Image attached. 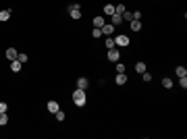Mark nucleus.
<instances>
[{
  "label": "nucleus",
  "mask_w": 187,
  "mask_h": 139,
  "mask_svg": "<svg viewBox=\"0 0 187 139\" xmlns=\"http://www.w3.org/2000/svg\"><path fill=\"white\" fill-rule=\"evenodd\" d=\"M73 102H75V106H79V108L85 106V102H88V98H85V89H79V87H77V89L73 92Z\"/></svg>",
  "instance_id": "f257e3e1"
},
{
  "label": "nucleus",
  "mask_w": 187,
  "mask_h": 139,
  "mask_svg": "<svg viewBox=\"0 0 187 139\" xmlns=\"http://www.w3.org/2000/svg\"><path fill=\"white\" fill-rule=\"evenodd\" d=\"M69 17H71L73 21H79V19H81V6H79L77 2L69 6Z\"/></svg>",
  "instance_id": "f03ea898"
},
{
  "label": "nucleus",
  "mask_w": 187,
  "mask_h": 139,
  "mask_svg": "<svg viewBox=\"0 0 187 139\" xmlns=\"http://www.w3.org/2000/svg\"><path fill=\"white\" fill-rule=\"evenodd\" d=\"M114 46H129V35H125V33L117 35V40H114Z\"/></svg>",
  "instance_id": "7ed1b4c3"
},
{
  "label": "nucleus",
  "mask_w": 187,
  "mask_h": 139,
  "mask_svg": "<svg viewBox=\"0 0 187 139\" xmlns=\"http://www.w3.org/2000/svg\"><path fill=\"white\" fill-rule=\"evenodd\" d=\"M108 60H110V62H119V60H121V52L114 50V48H110V50H108Z\"/></svg>",
  "instance_id": "20e7f679"
},
{
  "label": "nucleus",
  "mask_w": 187,
  "mask_h": 139,
  "mask_svg": "<svg viewBox=\"0 0 187 139\" xmlns=\"http://www.w3.org/2000/svg\"><path fill=\"white\" fill-rule=\"evenodd\" d=\"M46 108H48V112H50V114H54L56 110H60V106H58V102H56V100H50Z\"/></svg>",
  "instance_id": "39448f33"
},
{
  "label": "nucleus",
  "mask_w": 187,
  "mask_h": 139,
  "mask_svg": "<svg viewBox=\"0 0 187 139\" xmlns=\"http://www.w3.org/2000/svg\"><path fill=\"white\" fill-rule=\"evenodd\" d=\"M100 31H102V35H110V33L114 31V25H112V23H110V25H106V23H104V25L100 27Z\"/></svg>",
  "instance_id": "423d86ee"
},
{
  "label": "nucleus",
  "mask_w": 187,
  "mask_h": 139,
  "mask_svg": "<svg viewBox=\"0 0 187 139\" xmlns=\"http://www.w3.org/2000/svg\"><path fill=\"white\" fill-rule=\"evenodd\" d=\"M23 69V62H19V60H10V71L13 73H19Z\"/></svg>",
  "instance_id": "0eeeda50"
},
{
  "label": "nucleus",
  "mask_w": 187,
  "mask_h": 139,
  "mask_svg": "<svg viewBox=\"0 0 187 139\" xmlns=\"http://www.w3.org/2000/svg\"><path fill=\"white\" fill-rule=\"evenodd\" d=\"M114 81H117V85H125V83H127V75H125V73H117Z\"/></svg>",
  "instance_id": "6e6552de"
},
{
  "label": "nucleus",
  "mask_w": 187,
  "mask_h": 139,
  "mask_svg": "<svg viewBox=\"0 0 187 139\" xmlns=\"http://www.w3.org/2000/svg\"><path fill=\"white\" fill-rule=\"evenodd\" d=\"M17 56H19V52H17L15 48H8V50H6V58H8V60H17Z\"/></svg>",
  "instance_id": "1a4fd4ad"
},
{
  "label": "nucleus",
  "mask_w": 187,
  "mask_h": 139,
  "mask_svg": "<svg viewBox=\"0 0 187 139\" xmlns=\"http://www.w3.org/2000/svg\"><path fill=\"white\" fill-rule=\"evenodd\" d=\"M88 85H90V81H88L85 77H79V79H77V87H79V89H88Z\"/></svg>",
  "instance_id": "9d476101"
},
{
  "label": "nucleus",
  "mask_w": 187,
  "mask_h": 139,
  "mask_svg": "<svg viewBox=\"0 0 187 139\" xmlns=\"http://www.w3.org/2000/svg\"><path fill=\"white\" fill-rule=\"evenodd\" d=\"M129 25H131V31H140V29H141V21H140V19L129 21Z\"/></svg>",
  "instance_id": "9b49d317"
},
{
  "label": "nucleus",
  "mask_w": 187,
  "mask_h": 139,
  "mask_svg": "<svg viewBox=\"0 0 187 139\" xmlns=\"http://www.w3.org/2000/svg\"><path fill=\"white\" fill-rule=\"evenodd\" d=\"M110 17H112V25H114V27L123 23V15H119V13H114V15H110Z\"/></svg>",
  "instance_id": "f8f14e48"
},
{
  "label": "nucleus",
  "mask_w": 187,
  "mask_h": 139,
  "mask_svg": "<svg viewBox=\"0 0 187 139\" xmlns=\"http://www.w3.org/2000/svg\"><path fill=\"white\" fill-rule=\"evenodd\" d=\"M104 23H106V21H104V17H94V27H98V29H100Z\"/></svg>",
  "instance_id": "ddd939ff"
},
{
  "label": "nucleus",
  "mask_w": 187,
  "mask_h": 139,
  "mask_svg": "<svg viewBox=\"0 0 187 139\" xmlns=\"http://www.w3.org/2000/svg\"><path fill=\"white\" fill-rule=\"evenodd\" d=\"M8 19H10V10H8V8H6V10H0V21L4 23V21H8Z\"/></svg>",
  "instance_id": "4468645a"
},
{
  "label": "nucleus",
  "mask_w": 187,
  "mask_h": 139,
  "mask_svg": "<svg viewBox=\"0 0 187 139\" xmlns=\"http://www.w3.org/2000/svg\"><path fill=\"white\" fill-rule=\"evenodd\" d=\"M175 73H177V77H187V69L185 67H177Z\"/></svg>",
  "instance_id": "2eb2a0df"
},
{
  "label": "nucleus",
  "mask_w": 187,
  "mask_h": 139,
  "mask_svg": "<svg viewBox=\"0 0 187 139\" xmlns=\"http://www.w3.org/2000/svg\"><path fill=\"white\" fill-rule=\"evenodd\" d=\"M104 13L106 15H114V4H106L104 6Z\"/></svg>",
  "instance_id": "dca6fc26"
},
{
  "label": "nucleus",
  "mask_w": 187,
  "mask_h": 139,
  "mask_svg": "<svg viewBox=\"0 0 187 139\" xmlns=\"http://www.w3.org/2000/svg\"><path fill=\"white\" fill-rule=\"evenodd\" d=\"M8 123V116H6V112H0V127H4Z\"/></svg>",
  "instance_id": "f3484780"
},
{
  "label": "nucleus",
  "mask_w": 187,
  "mask_h": 139,
  "mask_svg": "<svg viewBox=\"0 0 187 139\" xmlns=\"http://www.w3.org/2000/svg\"><path fill=\"white\" fill-rule=\"evenodd\" d=\"M135 71L137 73H145V62H137L135 64Z\"/></svg>",
  "instance_id": "a211bd4d"
},
{
  "label": "nucleus",
  "mask_w": 187,
  "mask_h": 139,
  "mask_svg": "<svg viewBox=\"0 0 187 139\" xmlns=\"http://www.w3.org/2000/svg\"><path fill=\"white\" fill-rule=\"evenodd\" d=\"M125 10H127V8H125V4H117V6H114V13H119V15H123Z\"/></svg>",
  "instance_id": "6ab92c4d"
},
{
  "label": "nucleus",
  "mask_w": 187,
  "mask_h": 139,
  "mask_svg": "<svg viewBox=\"0 0 187 139\" xmlns=\"http://www.w3.org/2000/svg\"><path fill=\"white\" fill-rule=\"evenodd\" d=\"M123 21H133V13L125 10V13H123Z\"/></svg>",
  "instance_id": "aec40b11"
},
{
  "label": "nucleus",
  "mask_w": 187,
  "mask_h": 139,
  "mask_svg": "<svg viewBox=\"0 0 187 139\" xmlns=\"http://www.w3.org/2000/svg\"><path fill=\"white\" fill-rule=\"evenodd\" d=\"M162 85H164L166 89H171V87H173V81H171L168 77H164V79H162Z\"/></svg>",
  "instance_id": "412c9836"
},
{
  "label": "nucleus",
  "mask_w": 187,
  "mask_h": 139,
  "mask_svg": "<svg viewBox=\"0 0 187 139\" xmlns=\"http://www.w3.org/2000/svg\"><path fill=\"white\" fill-rule=\"evenodd\" d=\"M54 116H56V121H65V116H67V114H65L62 110H56V112H54Z\"/></svg>",
  "instance_id": "4be33fe9"
},
{
  "label": "nucleus",
  "mask_w": 187,
  "mask_h": 139,
  "mask_svg": "<svg viewBox=\"0 0 187 139\" xmlns=\"http://www.w3.org/2000/svg\"><path fill=\"white\" fill-rule=\"evenodd\" d=\"M179 85H181L183 89H187V77H179Z\"/></svg>",
  "instance_id": "5701e85b"
},
{
  "label": "nucleus",
  "mask_w": 187,
  "mask_h": 139,
  "mask_svg": "<svg viewBox=\"0 0 187 139\" xmlns=\"http://www.w3.org/2000/svg\"><path fill=\"white\" fill-rule=\"evenodd\" d=\"M106 48H114V40L112 38H106Z\"/></svg>",
  "instance_id": "b1692460"
},
{
  "label": "nucleus",
  "mask_w": 187,
  "mask_h": 139,
  "mask_svg": "<svg viewBox=\"0 0 187 139\" xmlns=\"http://www.w3.org/2000/svg\"><path fill=\"white\" fill-rule=\"evenodd\" d=\"M17 60H19V62H27V54H19Z\"/></svg>",
  "instance_id": "393cba45"
},
{
  "label": "nucleus",
  "mask_w": 187,
  "mask_h": 139,
  "mask_svg": "<svg viewBox=\"0 0 187 139\" xmlns=\"http://www.w3.org/2000/svg\"><path fill=\"white\" fill-rule=\"evenodd\" d=\"M117 73H125V64H121V62H117Z\"/></svg>",
  "instance_id": "a878e982"
},
{
  "label": "nucleus",
  "mask_w": 187,
  "mask_h": 139,
  "mask_svg": "<svg viewBox=\"0 0 187 139\" xmlns=\"http://www.w3.org/2000/svg\"><path fill=\"white\" fill-rule=\"evenodd\" d=\"M141 77H143V81H148V83L152 81V75H150V73H141Z\"/></svg>",
  "instance_id": "bb28decb"
},
{
  "label": "nucleus",
  "mask_w": 187,
  "mask_h": 139,
  "mask_svg": "<svg viewBox=\"0 0 187 139\" xmlns=\"http://www.w3.org/2000/svg\"><path fill=\"white\" fill-rule=\"evenodd\" d=\"M8 110V104L6 102H0V112H6Z\"/></svg>",
  "instance_id": "cd10ccee"
},
{
  "label": "nucleus",
  "mask_w": 187,
  "mask_h": 139,
  "mask_svg": "<svg viewBox=\"0 0 187 139\" xmlns=\"http://www.w3.org/2000/svg\"><path fill=\"white\" fill-rule=\"evenodd\" d=\"M92 35H94V38H100V35H102V31H100V29H98V27H94Z\"/></svg>",
  "instance_id": "c85d7f7f"
},
{
  "label": "nucleus",
  "mask_w": 187,
  "mask_h": 139,
  "mask_svg": "<svg viewBox=\"0 0 187 139\" xmlns=\"http://www.w3.org/2000/svg\"><path fill=\"white\" fill-rule=\"evenodd\" d=\"M133 19H141V10H135V13H133Z\"/></svg>",
  "instance_id": "c756f323"
}]
</instances>
